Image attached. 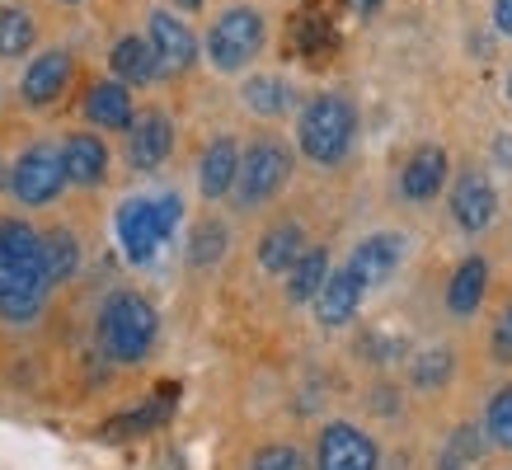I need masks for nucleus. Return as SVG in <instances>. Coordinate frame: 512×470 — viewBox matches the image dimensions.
Here are the masks:
<instances>
[{"instance_id":"nucleus-1","label":"nucleus","mask_w":512,"mask_h":470,"mask_svg":"<svg viewBox=\"0 0 512 470\" xmlns=\"http://www.w3.org/2000/svg\"><path fill=\"white\" fill-rule=\"evenodd\" d=\"M47 273L38 231L24 221H0V320L29 325L47 301Z\"/></svg>"},{"instance_id":"nucleus-2","label":"nucleus","mask_w":512,"mask_h":470,"mask_svg":"<svg viewBox=\"0 0 512 470\" xmlns=\"http://www.w3.org/2000/svg\"><path fill=\"white\" fill-rule=\"evenodd\" d=\"M160 320L156 306L137 292H113L99 311V348L109 353L113 362H141L151 348H156Z\"/></svg>"},{"instance_id":"nucleus-3","label":"nucleus","mask_w":512,"mask_h":470,"mask_svg":"<svg viewBox=\"0 0 512 470\" xmlns=\"http://www.w3.org/2000/svg\"><path fill=\"white\" fill-rule=\"evenodd\" d=\"M357 132V109L343 99V94H315L311 104L301 109V123H296V141L306 160L315 165H339L353 146Z\"/></svg>"},{"instance_id":"nucleus-4","label":"nucleus","mask_w":512,"mask_h":470,"mask_svg":"<svg viewBox=\"0 0 512 470\" xmlns=\"http://www.w3.org/2000/svg\"><path fill=\"white\" fill-rule=\"evenodd\" d=\"M184 217V203L174 193H160V198H127L118 207V245L132 264H151L160 254V245L174 235Z\"/></svg>"},{"instance_id":"nucleus-5","label":"nucleus","mask_w":512,"mask_h":470,"mask_svg":"<svg viewBox=\"0 0 512 470\" xmlns=\"http://www.w3.org/2000/svg\"><path fill=\"white\" fill-rule=\"evenodd\" d=\"M264 15L249 5H231L226 15L207 33V57L217 71H245L259 52H264Z\"/></svg>"},{"instance_id":"nucleus-6","label":"nucleus","mask_w":512,"mask_h":470,"mask_svg":"<svg viewBox=\"0 0 512 470\" xmlns=\"http://www.w3.org/2000/svg\"><path fill=\"white\" fill-rule=\"evenodd\" d=\"M292 174V151L282 141H254L245 156H240V174H235V188H240V203L259 207L268 203Z\"/></svg>"},{"instance_id":"nucleus-7","label":"nucleus","mask_w":512,"mask_h":470,"mask_svg":"<svg viewBox=\"0 0 512 470\" xmlns=\"http://www.w3.org/2000/svg\"><path fill=\"white\" fill-rule=\"evenodd\" d=\"M10 184H15V198L29 207H43L52 203L66 184V165H62V151L57 146H29L24 156L15 160V174H10Z\"/></svg>"},{"instance_id":"nucleus-8","label":"nucleus","mask_w":512,"mask_h":470,"mask_svg":"<svg viewBox=\"0 0 512 470\" xmlns=\"http://www.w3.org/2000/svg\"><path fill=\"white\" fill-rule=\"evenodd\" d=\"M376 442L353 423H329L315 447V470H376Z\"/></svg>"},{"instance_id":"nucleus-9","label":"nucleus","mask_w":512,"mask_h":470,"mask_svg":"<svg viewBox=\"0 0 512 470\" xmlns=\"http://www.w3.org/2000/svg\"><path fill=\"white\" fill-rule=\"evenodd\" d=\"M451 217H456V226L470 235L484 231V226L498 217V193L480 170H470L456 179V188H451Z\"/></svg>"},{"instance_id":"nucleus-10","label":"nucleus","mask_w":512,"mask_h":470,"mask_svg":"<svg viewBox=\"0 0 512 470\" xmlns=\"http://www.w3.org/2000/svg\"><path fill=\"white\" fill-rule=\"evenodd\" d=\"M151 47H156L165 76H179V71H188V66L198 62V38H193V29H188L184 19H174L170 10H156V15H151Z\"/></svg>"},{"instance_id":"nucleus-11","label":"nucleus","mask_w":512,"mask_h":470,"mask_svg":"<svg viewBox=\"0 0 512 470\" xmlns=\"http://www.w3.org/2000/svg\"><path fill=\"white\" fill-rule=\"evenodd\" d=\"M362 297H367V287H362V278H357L353 268H334L325 278V287L315 292V315H320V325H329V329L348 325V320L362 311Z\"/></svg>"},{"instance_id":"nucleus-12","label":"nucleus","mask_w":512,"mask_h":470,"mask_svg":"<svg viewBox=\"0 0 512 470\" xmlns=\"http://www.w3.org/2000/svg\"><path fill=\"white\" fill-rule=\"evenodd\" d=\"M71 71H76V62H71V52H62V47H52V52H43L38 62L24 71V99H29L33 109H47V104H57L66 94V85H71Z\"/></svg>"},{"instance_id":"nucleus-13","label":"nucleus","mask_w":512,"mask_h":470,"mask_svg":"<svg viewBox=\"0 0 512 470\" xmlns=\"http://www.w3.org/2000/svg\"><path fill=\"white\" fill-rule=\"evenodd\" d=\"M174 151V127L165 113H141L137 123L127 127V160L137 170H156Z\"/></svg>"},{"instance_id":"nucleus-14","label":"nucleus","mask_w":512,"mask_h":470,"mask_svg":"<svg viewBox=\"0 0 512 470\" xmlns=\"http://www.w3.org/2000/svg\"><path fill=\"white\" fill-rule=\"evenodd\" d=\"M404 259V235L395 231H376L367 235L362 245L353 250V259H348V268H353L357 278H362V287H376V282H386L395 268H400Z\"/></svg>"},{"instance_id":"nucleus-15","label":"nucleus","mask_w":512,"mask_h":470,"mask_svg":"<svg viewBox=\"0 0 512 470\" xmlns=\"http://www.w3.org/2000/svg\"><path fill=\"white\" fill-rule=\"evenodd\" d=\"M62 165H66V179H71V184L90 188L109 174V146L94 137V132H71L62 146Z\"/></svg>"},{"instance_id":"nucleus-16","label":"nucleus","mask_w":512,"mask_h":470,"mask_svg":"<svg viewBox=\"0 0 512 470\" xmlns=\"http://www.w3.org/2000/svg\"><path fill=\"white\" fill-rule=\"evenodd\" d=\"M447 151L442 146H423L419 156L404 165L400 174V193L409 198V203H428V198H437L442 193V184H447Z\"/></svg>"},{"instance_id":"nucleus-17","label":"nucleus","mask_w":512,"mask_h":470,"mask_svg":"<svg viewBox=\"0 0 512 470\" xmlns=\"http://www.w3.org/2000/svg\"><path fill=\"white\" fill-rule=\"evenodd\" d=\"M109 66H113V76L123 80V85H151V80L165 76L151 38H118L113 52H109Z\"/></svg>"},{"instance_id":"nucleus-18","label":"nucleus","mask_w":512,"mask_h":470,"mask_svg":"<svg viewBox=\"0 0 512 470\" xmlns=\"http://www.w3.org/2000/svg\"><path fill=\"white\" fill-rule=\"evenodd\" d=\"M85 118L94 127H109V132H123L132 127V94H127L123 80H99L85 94Z\"/></svg>"},{"instance_id":"nucleus-19","label":"nucleus","mask_w":512,"mask_h":470,"mask_svg":"<svg viewBox=\"0 0 512 470\" xmlns=\"http://www.w3.org/2000/svg\"><path fill=\"white\" fill-rule=\"evenodd\" d=\"M235 174H240V146L231 137H217L202 151V170H198L202 198H226L235 188Z\"/></svg>"},{"instance_id":"nucleus-20","label":"nucleus","mask_w":512,"mask_h":470,"mask_svg":"<svg viewBox=\"0 0 512 470\" xmlns=\"http://www.w3.org/2000/svg\"><path fill=\"white\" fill-rule=\"evenodd\" d=\"M484 292H489V259H480V254H470L466 264L451 273L447 282V311L451 315H475L480 311Z\"/></svg>"},{"instance_id":"nucleus-21","label":"nucleus","mask_w":512,"mask_h":470,"mask_svg":"<svg viewBox=\"0 0 512 470\" xmlns=\"http://www.w3.org/2000/svg\"><path fill=\"white\" fill-rule=\"evenodd\" d=\"M38 250H43L47 287H57V282L76 278V268H80V245H76V235L66 231V226H57V231H43V235H38Z\"/></svg>"},{"instance_id":"nucleus-22","label":"nucleus","mask_w":512,"mask_h":470,"mask_svg":"<svg viewBox=\"0 0 512 470\" xmlns=\"http://www.w3.org/2000/svg\"><path fill=\"white\" fill-rule=\"evenodd\" d=\"M301 254H306V231H301L296 221H282V226H273V231L259 240V264H264L268 273H287Z\"/></svg>"},{"instance_id":"nucleus-23","label":"nucleus","mask_w":512,"mask_h":470,"mask_svg":"<svg viewBox=\"0 0 512 470\" xmlns=\"http://www.w3.org/2000/svg\"><path fill=\"white\" fill-rule=\"evenodd\" d=\"M329 278V254L325 250H306L287 268V297L292 301H315V292L325 287Z\"/></svg>"},{"instance_id":"nucleus-24","label":"nucleus","mask_w":512,"mask_h":470,"mask_svg":"<svg viewBox=\"0 0 512 470\" xmlns=\"http://www.w3.org/2000/svg\"><path fill=\"white\" fill-rule=\"evenodd\" d=\"M245 104L259 113V118H278V113L292 109V90H287V80H278V76H254L245 85Z\"/></svg>"},{"instance_id":"nucleus-25","label":"nucleus","mask_w":512,"mask_h":470,"mask_svg":"<svg viewBox=\"0 0 512 470\" xmlns=\"http://www.w3.org/2000/svg\"><path fill=\"white\" fill-rule=\"evenodd\" d=\"M38 38V24L29 19V10L19 5H5L0 10V57H24Z\"/></svg>"},{"instance_id":"nucleus-26","label":"nucleus","mask_w":512,"mask_h":470,"mask_svg":"<svg viewBox=\"0 0 512 470\" xmlns=\"http://www.w3.org/2000/svg\"><path fill=\"white\" fill-rule=\"evenodd\" d=\"M475 466H480V428H475V423H461L447 438V447H442L437 470H475Z\"/></svg>"},{"instance_id":"nucleus-27","label":"nucleus","mask_w":512,"mask_h":470,"mask_svg":"<svg viewBox=\"0 0 512 470\" xmlns=\"http://www.w3.org/2000/svg\"><path fill=\"white\" fill-rule=\"evenodd\" d=\"M456 372V358H451V348H428L414 358V386L419 391H442Z\"/></svg>"},{"instance_id":"nucleus-28","label":"nucleus","mask_w":512,"mask_h":470,"mask_svg":"<svg viewBox=\"0 0 512 470\" xmlns=\"http://www.w3.org/2000/svg\"><path fill=\"white\" fill-rule=\"evenodd\" d=\"M221 254H226V226L221 221H198L193 240H188V264L207 268V264H217Z\"/></svg>"},{"instance_id":"nucleus-29","label":"nucleus","mask_w":512,"mask_h":470,"mask_svg":"<svg viewBox=\"0 0 512 470\" xmlns=\"http://www.w3.org/2000/svg\"><path fill=\"white\" fill-rule=\"evenodd\" d=\"M484 438L503 447V452H512V386H503L484 409Z\"/></svg>"},{"instance_id":"nucleus-30","label":"nucleus","mask_w":512,"mask_h":470,"mask_svg":"<svg viewBox=\"0 0 512 470\" xmlns=\"http://www.w3.org/2000/svg\"><path fill=\"white\" fill-rule=\"evenodd\" d=\"M170 405H174V391L165 395V400H151V405L137 409V414H123V419H113V423H118L113 433H141V428H151V423L165 419V414H170Z\"/></svg>"},{"instance_id":"nucleus-31","label":"nucleus","mask_w":512,"mask_h":470,"mask_svg":"<svg viewBox=\"0 0 512 470\" xmlns=\"http://www.w3.org/2000/svg\"><path fill=\"white\" fill-rule=\"evenodd\" d=\"M249 470H311V461L296 452V447H264Z\"/></svg>"},{"instance_id":"nucleus-32","label":"nucleus","mask_w":512,"mask_h":470,"mask_svg":"<svg viewBox=\"0 0 512 470\" xmlns=\"http://www.w3.org/2000/svg\"><path fill=\"white\" fill-rule=\"evenodd\" d=\"M494 353L498 358H512V306H503V315H498V325H494Z\"/></svg>"},{"instance_id":"nucleus-33","label":"nucleus","mask_w":512,"mask_h":470,"mask_svg":"<svg viewBox=\"0 0 512 470\" xmlns=\"http://www.w3.org/2000/svg\"><path fill=\"white\" fill-rule=\"evenodd\" d=\"M494 160L503 165V170H512V132H503V137H494Z\"/></svg>"},{"instance_id":"nucleus-34","label":"nucleus","mask_w":512,"mask_h":470,"mask_svg":"<svg viewBox=\"0 0 512 470\" xmlns=\"http://www.w3.org/2000/svg\"><path fill=\"white\" fill-rule=\"evenodd\" d=\"M494 24L512 38V0H494Z\"/></svg>"},{"instance_id":"nucleus-35","label":"nucleus","mask_w":512,"mask_h":470,"mask_svg":"<svg viewBox=\"0 0 512 470\" xmlns=\"http://www.w3.org/2000/svg\"><path fill=\"white\" fill-rule=\"evenodd\" d=\"M320 38H325V24L306 19V24H301V47H311V52H315V43H320Z\"/></svg>"},{"instance_id":"nucleus-36","label":"nucleus","mask_w":512,"mask_h":470,"mask_svg":"<svg viewBox=\"0 0 512 470\" xmlns=\"http://www.w3.org/2000/svg\"><path fill=\"white\" fill-rule=\"evenodd\" d=\"M348 5H353L357 15H376L381 10V0H348Z\"/></svg>"},{"instance_id":"nucleus-37","label":"nucleus","mask_w":512,"mask_h":470,"mask_svg":"<svg viewBox=\"0 0 512 470\" xmlns=\"http://www.w3.org/2000/svg\"><path fill=\"white\" fill-rule=\"evenodd\" d=\"M179 10H202V0H174Z\"/></svg>"},{"instance_id":"nucleus-38","label":"nucleus","mask_w":512,"mask_h":470,"mask_svg":"<svg viewBox=\"0 0 512 470\" xmlns=\"http://www.w3.org/2000/svg\"><path fill=\"white\" fill-rule=\"evenodd\" d=\"M503 90H508V99H512V71H508V85H503Z\"/></svg>"},{"instance_id":"nucleus-39","label":"nucleus","mask_w":512,"mask_h":470,"mask_svg":"<svg viewBox=\"0 0 512 470\" xmlns=\"http://www.w3.org/2000/svg\"><path fill=\"white\" fill-rule=\"evenodd\" d=\"M71 5H76V0H71Z\"/></svg>"}]
</instances>
